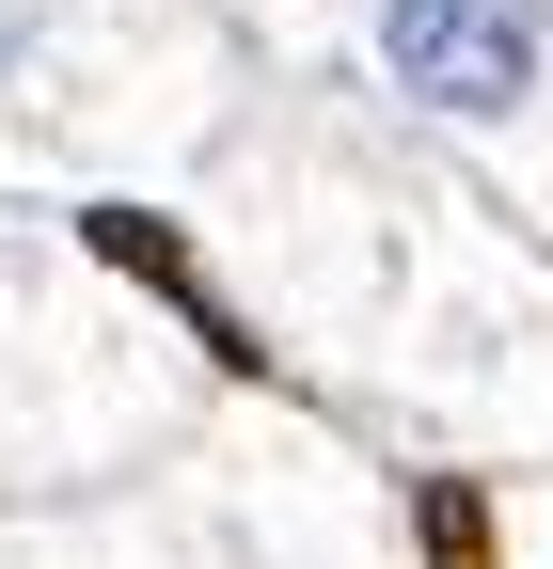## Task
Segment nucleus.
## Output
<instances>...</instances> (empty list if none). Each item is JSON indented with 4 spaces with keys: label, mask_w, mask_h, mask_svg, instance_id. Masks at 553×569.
<instances>
[{
    "label": "nucleus",
    "mask_w": 553,
    "mask_h": 569,
    "mask_svg": "<svg viewBox=\"0 0 553 569\" xmlns=\"http://www.w3.org/2000/svg\"><path fill=\"white\" fill-rule=\"evenodd\" d=\"M364 80L428 127H522L553 96V0H364Z\"/></svg>",
    "instance_id": "f257e3e1"
}]
</instances>
